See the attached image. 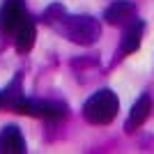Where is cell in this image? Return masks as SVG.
Wrapping results in <instances>:
<instances>
[{
	"label": "cell",
	"mask_w": 154,
	"mask_h": 154,
	"mask_svg": "<svg viewBox=\"0 0 154 154\" xmlns=\"http://www.w3.org/2000/svg\"><path fill=\"white\" fill-rule=\"evenodd\" d=\"M117 110H120V101H117L115 92L99 90L85 101L83 115L90 124H108V122L115 120Z\"/></svg>",
	"instance_id": "obj_2"
},
{
	"label": "cell",
	"mask_w": 154,
	"mask_h": 154,
	"mask_svg": "<svg viewBox=\"0 0 154 154\" xmlns=\"http://www.w3.org/2000/svg\"><path fill=\"white\" fill-rule=\"evenodd\" d=\"M53 28H55L60 35H64L69 42L81 44V46L94 44L97 39H99V32H101L99 23H97L92 16H67V14H64Z\"/></svg>",
	"instance_id": "obj_1"
},
{
	"label": "cell",
	"mask_w": 154,
	"mask_h": 154,
	"mask_svg": "<svg viewBox=\"0 0 154 154\" xmlns=\"http://www.w3.org/2000/svg\"><path fill=\"white\" fill-rule=\"evenodd\" d=\"M16 113H23V115H32V117H46V120H60V117L67 115V106L60 101H23L19 103Z\"/></svg>",
	"instance_id": "obj_3"
},
{
	"label": "cell",
	"mask_w": 154,
	"mask_h": 154,
	"mask_svg": "<svg viewBox=\"0 0 154 154\" xmlns=\"http://www.w3.org/2000/svg\"><path fill=\"white\" fill-rule=\"evenodd\" d=\"M143 30H145V23H143L140 19H136L131 26L127 28V32H124L122 37V53H134L138 51V46H140V39H143Z\"/></svg>",
	"instance_id": "obj_9"
},
{
	"label": "cell",
	"mask_w": 154,
	"mask_h": 154,
	"mask_svg": "<svg viewBox=\"0 0 154 154\" xmlns=\"http://www.w3.org/2000/svg\"><path fill=\"white\" fill-rule=\"evenodd\" d=\"M23 21H26V2L23 0H5L0 7V30L9 35Z\"/></svg>",
	"instance_id": "obj_4"
},
{
	"label": "cell",
	"mask_w": 154,
	"mask_h": 154,
	"mask_svg": "<svg viewBox=\"0 0 154 154\" xmlns=\"http://www.w3.org/2000/svg\"><path fill=\"white\" fill-rule=\"evenodd\" d=\"M134 14H136V7L131 5L129 0H117V2H113V5L103 12V19H106V23H110V26H122V23L134 19Z\"/></svg>",
	"instance_id": "obj_7"
},
{
	"label": "cell",
	"mask_w": 154,
	"mask_h": 154,
	"mask_svg": "<svg viewBox=\"0 0 154 154\" xmlns=\"http://www.w3.org/2000/svg\"><path fill=\"white\" fill-rule=\"evenodd\" d=\"M35 42H37V26H35L32 21H23V23L16 28V37H14L16 51L19 53H30Z\"/></svg>",
	"instance_id": "obj_8"
},
{
	"label": "cell",
	"mask_w": 154,
	"mask_h": 154,
	"mask_svg": "<svg viewBox=\"0 0 154 154\" xmlns=\"http://www.w3.org/2000/svg\"><path fill=\"white\" fill-rule=\"evenodd\" d=\"M152 113V97L149 94H143L136 99V103L131 106L129 110V120H127V131H136V129L140 127L145 120L149 117Z\"/></svg>",
	"instance_id": "obj_6"
},
{
	"label": "cell",
	"mask_w": 154,
	"mask_h": 154,
	"mask_svg": "<svg viewBox=\"0 0 154 154\" xmlns=\"http://www.w3.org/2000/svg\"><path fill=\"white\" fill-rule=\"evenodd\" d=\"M21 101H23V90H21V76H16V78H14V83H12V85H7V88H5V92L0 94V103H5L7 108L16 110Z\"/></svg>",
	"instance_id": "obj_10"
},
{
	"label": "cell",
	"mask_w": 154,
	"mask_h": 154,
	"mask_svg": "<svg viewBox=\"0 0 154 154\" xmlns=\"http://www.w3.org/2000/svg\"><path fill=\"white\" fill-rule=\"evenodd\" d=\"M26 152V138L19 127H5L0 131V154H23Z\"/></svg>",
	"instance_id": "obj_5"
},
{
	"label": "cell",
	"mask_w": 154,
	"mask_h": 154,
	"mask_svg": "<svg viewBox=\"0 0 154 154\" xmlns=\"http://www.w3.org/2000/svg\"><path fill=\"white\" fill-rule=\"evenodd\" d=\"M62 16H64V9L60 5H53V7H48V9L44 12V21H46V23H51V26H55Z\"/></svg>",
	"instance_id": "obj_11"
}]
</instances>
